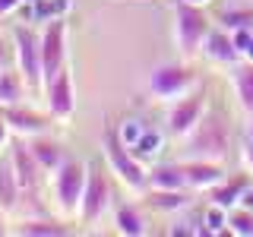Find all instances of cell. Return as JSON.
<instances>
[{
    "mask_svg": "<svg viewBox=\"0 0 253 237\" xmlns=\"http://www.w3.org/2000/svg\"><path fill=\"white\" fill-rule=\"evenodd\" d=\"M203 57L209 63H218V67H231V63L244 60L241 51H237L234 35L228 29H221V26H215L209 32V38H206V44H203Z\"/></svg>",
    "mask_w": 253,
    "mask_h": 237,
    "instance_id": "obj_15",
    "label": "cell"
},
{
    "mask_svg": "<svg viewBox=\"0 0 253 237\" xmlns=\"http://www.w3.org/2000/svg\"><path fill=\"white\" fill-rule=\"evenodd\" d=\"M85 180H89V161H83V158H67V161L51 174V199H54L57 215H63V218L79 215Z\"/></svg>",
    "mask_w": 253,
    "mask_h": 237,
    "instance_id": "obj_5",
    "label": "cell"
},
{
    "mask_svg": "<svg viewBox=\"0 0 253 237\" xmlns=\"http://www.w3.org/2000/svg\"><path fill=\"white\" fill-rule=\"evenodd\" d=\"M228 234H237V237H253V212L237 205V209L228 212Z\"/></svg>",
    "mask_w": 253,
    "mask_h": 237,
    "instance_id": "obj_25",
    "label": "cell"
},
{
    "mask_svg": "<svg viewBox=\"0 0 253 237\" xmlns=\"http://www.w3.org/2000/svg\"><path fill=\"white\" fill-rule=\"evenodd\" d=\"M215 26L228 29V32L250 29V26H253V6H228V10H221V16H218Z\"/></svg>",
    "mask_w": 253,
    "mask_h": 237,
    "instance_id": "obj_24",
    "label": "cell"
},
{
    "mask_svg": "<svg viewBox=\"0 0 253 237\" xmlns=\"http://www.w3.org/2000/svg\"><path fill=\"white\" fill-rule=\"evenodd\" d=\"M250 180H253V174L250 171H244V174H231V177H221L215 187L209 190V202H215V205H221V209H237L241 205V199H244V193H247V187H250Z\"/></svg>",
    "mask_w": 253,
    "mask_h": 237,
    "instance_id": "obj_16",
    "label": "cell"
},
{
    "mask_svg": "<svg viewBox=\"0 0 253 237\" xmlns=\"http://www.w3.org/2000/svg\"><path fill=\"white\" fill-rule=\"evenodd\" d=\"M162 146H165V136L158 130H149V126H142V133L130 142L133 155H136L139 161H146V164H152V158L162 152Z\"/></svg>",
    "mask_w": 253,
    "mask_h": 237,
    "instance_id": "obj_23",
    "label": "cell"
},
{
    "mask_svg": "<svg viewBox=\"0 0 253 237\" xmlns=\"http://www.w3.org/2000/svg\"><path fill=\"white\" fill-rule=\"evenodd\" d=\"M0 114L6 117V123L13 126L16 136L22 139H32V136H42V133L51 130V111H38L35 105H29V101H19V105H6L0 108Z\"/></svg>",
    "mask_w": 253,
    "mask_h": 237,
    "instance_id": "obj_11",
    "label": "cell"
},
{
    "mask_svg": "<svg viewBox=\"0 0 253 237\" xmlns=\"http://www.w3.org/2000/svg\"><path fill=\"white\" fill-rule=\"evenodd\" d=\"M22 3H26V0H0V19H3V16H10V13H16Z\"/></svg>",
    "mask_w": 253,
    "mask_h": 237,
    "instance_id": "obj_30",
    "label": "cell"
},
{
    "mask_svg": "<svg viewBox=\"0 0 253 237\" xmlns=\"http://www.w3.org/2000/svg\"><path fill=\"white\" fill-rule=\"evenodd\" d=\"M187 158H209V161H225L228 152L234 149V130L221 105H209L203 120L187 133L184 139Z\"/></svg>",
    "mask_w": 253,
    "mask_h": 237,
    "instance_id": "obj_1",
    "label": "cell"
},
{
    "mask_svg": "<svg viewBox=\"0 0 253 237\" xmlns=\"http://www.w3.org/2000/svg\"><path fill=\"white\" fill-rule=\"evenodd\" d=\"M29 149L35 152V158H38V164L47 171V174H54L60 168L63 161H67V149H63V142H57V139H51L47 133H42V136H32L29 139Z\"/></svg>",
    "mask_w": 253,
    "mask_h": 237,
    "instance_id": "obj_20",
    "label": "cell"
},
{
    "mask_svg": "<svg viewBox=\"0 0 253 237\" xmlns=\"http://www.w3.org/2000/svg\"><path fill=\"white\" fill-rule=\"evenodd\" d=\"M13 215H6V212H0V237L3 234H13V221H10Z\"/></svg>",
    "mask_w": 253,
    "mask_h": 237,
    "instance_id": "obj_31",
    "label": "cell"
},
{
    "mask_svg": "<svg viewBox=\"0 0 253 237\" xmlns=\"http://www.w3.org/2000/svg\"><path fill=\"white\" fill-rule=\"evenodd\" d=\"M244 139H250V142H253V117H250V123H247V133H244Z\"/></svg>",
    "mask_w": 253,
    "mask_h": 237,
    "instance_id": "obj_33",
    "label": "cell"
},
{
    "mask_svg": "<svg viewBox=\"0 0 253 237\" xmlns=\"http://www.w3.org/2000/svg\"><path fill=\"white\" fill-rule=\"evenodd\" d=\"M114 228L117 234H126V237H142L149 234V221L142 215V209L136 202H124L114 209Z\"/></svg>",
    "mask_w": 253,
    "mask_h": 237,
    "instance_id": "obj_21",
    "label": "cell"
},
{
    "mask_svg": "<svg viewBox=\"0 0 253 237\" xmlns=\"http://www.w3.org/2000/svg\"><path fill=\"white\" fill-rule=\"evenodd\" d=\"M42 101L44 108L51 111V117L57 123H70L76 114V89H73V67H63L51 82H44V92H42Z\"/></svg>",
    "mask_w": 253,
    "mask_h": 237,
    "instance_id": "obj_9",
    "label": "cell"
},
{
    "mask_svg": "<svg viewBox=\"0 0 253 237\" xmlns=\"http://www.w3.org/2000/svg\"><path fill=\"white\" fill-rule=\"evenodd\" d=\"M231 35H234V41H237L241 57L244 60H253V26L250 29H237V32H231Z\"/></svg>",
    "mask_w": 253,
    "mask_h": 237,
    "instance_id": "obj_26",
    "label": "cell"
},
{
    "mask_svg": "<svg viewBox=\"0 0 253 237\" xmlns=\"http://www.w3.org/2000/svg\"><path fill=\"white\" fill-rule=\"evenodd\" d=\"M101 155H105L111 174H114L130 193H146L149 190V164L139 161L133 155V149L124 142L121 130L114 123L105 126V136H101Z\"/></svg>",
    "mask_w": 253,
    "mask_h": 237,
    "instance_id": "obj_3",
    "label": "cell"
},
{
    "mask_svg": "<svg viewBox=\"0 0 253 237\" xmlns=\"http://www.w3.org/2000/svg\"><path fill=\"white\" fill-rule=\"evenodd\" d=\"M190 3H209V0H190Z\"/></svg>",
    "mask_w": 253,
    "mask_h": 237,
    "instance_id": "obj_34",
    "label": "cell"
},
{
    "mask_svg": "<svg viewBox=\"0 0 253 237\" xmlns=\"http://www.w3.org/2000/svg\"><path fill=\"white\" fill-rule=\"evenodd\" d=\"M16 237H70L76 225H67L63 215H26L13 225Z\"/></svg>",
    "mask_w": 253,
    "mask_h": 237,
    "instance_id": "obj_12",
    "label": "cell"
},
{
    "mask_svg": "<svg viewBox=\"0 0 253 237\" xmlns=\"http://www.w3.org/2000/svg\"><path fill=\"white\" fill-rule=\"evenodd\" d=\"M13 63H16V54H13V38L0 35V70L13 67Z\"/></svg>",
    "mask_w": 253,
    "mask_h": 237,
    "instance_id": "obj_27",
    "label": "cell"
},
{
    "mask_svg": "<svg viewBox=\"0 0 253 237\" xmlns=\"http://www.w3.org/2000/svg\"><path fill=\"white\" fill-rule=\"evenodd\" d=\"M16 139V133H13V126L6 123V117L0 114V152H3V149H10V142Z\"/></svg>",
    "mask_w": 253,
    "mask_h": 237,
    "instance_id": "obj_28",
    "label": "cell"
},
{
    "mask_svg": "<svg viewBox=\"0 0 253 237\" xmlns=\"http://www.w3.org/2000/svg\"><path fill=\"white\" fill-rule=\"evenodd\" d=\"M16 70L22 73L32 98H42L44 92V67H42V32H35L29 22H16L10 29Z\"/></svg>",
    "mask_w": 253,
    "mask_h": 237,
    "instance_id": "obj_4",
    "label": "cell"
},
{
    "mask_svg": "<svg viewBox=\"0 0 253 237\" xmlns=\"http://www.w3.org/2000/svg\"><path fill=\"white\" fill-rule=\"evenodd\" d=\"M171 35H174V47L177 57L193 60L203 54V44L209 38V32L215 29L212 16L203 10V3H190V0H174L171 3Z\"/></svg>",
    "mask_w": 253,
    "mask_h": 237,
    "instance_id": "obj_2",
    "label": "cell"
},
{
    "mask_svg": "<svg viewBox=\"0 0 253 237\" xmlns=\"http://www.w3.org/2000/svg\"><path fill=\"white\" fill-rule=\"evenodd\" d=\"M111 209V168L108 161L101 164V158L89 161V180H85V193L79 202V225H98Z\"/></svg>",
    "mask_w": 253,
    "mask_h": 237,
    "instance_id": "obj_7",
    "label": "cell"
},
{
    "mask_svg": "<svg viewBox=\"0 0 253 237\" xmlns=\"http://www.w3.org/2000/svg\"><path fill=\"white\" fill-rule=\"evenodd\" d=\"M244 209H250L253 212V180H250V187H247V193H244V199H241Z\"/></svg>",
    "mask_w": 253,
    "mask_h": 237,
    "instance_id": "obj_32",
    "label": "cell"
},
{
    "mask_svg": "<svg viewBox=\"0 0 253 237\" xmlns=\"http://www.w3.org/2000/svg\"><path fill=\"white\" fill-rule=\"evenodd\" d=\"M29 98H32L29 85H26V79H22V73L16 70V63L6 67V70H0V108L19 105V101H29Z\"/></svg>",
    "mask_w": 253,
    "mask_h": 237,
    "instance_id": "obj_22",
    "label": "cell"
},
{
    "mask_svg": "<svg viewBox=\"0 0 253 237\" xmlns=\"http://www.w3.org/2000/svg\"><path fill=\"white\" fill-rule=\"evenodd\" d=\"M149 187L152 190H190L180 161H152L149 164Z\"/></svg>",
    "mask_w": 253,
    "mask_h": 237,
    "instance_id": "obj_19",
    "label": "cell"
},
{
    "mask_svg": "<svg viewBox=\"0 0 253 237\" xmlns=\"http://www.w3.org/2000/svg\"><path fill=\"white\" fill-rule=\"evenodd\" d=\"M67 16L47 19L42 26V67H44V82L67 67Z\"/></svg>",
    "mask_w": 253,
    "mask_h": 237,
    "instance_id": "obj_10",
    "label": "cell"
},
{
    "mask_svg": "<svg viewBox=\"0 0 253 237\" xmlns=\"http://www.w3.org/2000/svg\"><path fill=\"white\" fill-rule=\"evenodd\" d=\"M142 202H146V209H152V212L174 215V212L193 209L196 193H193V190H152V187H149L146 193H142Z\"/></svg>",
    "mask_w": 253,
    "mask_h": 237,
    "instance_id": "obj_14",
    "label": "cell"
},
{
    "mask_svg": "<svg viewBox=\"0 0 253 237\" xmlns=\"http://www.w3.org/2000/svg\"><path fill=\"white\" fill-rule=\"evenodd\" d=\"M228 79H231V92L237 108L247 117H253V60H237L228 67Z\"/></svg>",
    "mask_w": 253,
    "mask_h": 237,
    "instance_id": "obj_17",
    "label": "cell"
},
{
    "mask_svg": "<svg viewBox=\"0 0 253 237\" xmlns=\"http://www.w3.org/2000/svg\"><path fill=\"white\" fill-rule=\"evenodd\" d=\"M184 174H187V187L193 193H209L212 187L225 177V161H209V158H184Z\"/></svg>",
    "mask_w": 253,
    "mask_h": 237,
    "instance_id": "obj_13",
    "label": "cell"
},
{
    "mask_svg": "<svg viewBox=\"0 0 253 237\" xmlns=\"http://www.w3.org/2000/svg\"><path fill=\"white\" fill-rule=\"evenodd\" d=\"M206 108H209V89H206V85H196L193 92L168 101V111H165V130H168L174 139H184L187 133L203 120Z\"/></svg>",
    "mask_w": 253,
    "mask_h": 237,
    "instance_id": "obj_8",
    "label": "cell"
},
{
    "mask_svg": "<svg viewBox=\"0 0 253 237\" xmlns=\"http://www.w3.org/2000/svg\"><path fill=\"white\" fill-rule=\"evenodd\" d=\"M241 161H244V171L253 174V142L250 139H244V146H241Z\"/></svg>",
    "mask_w": 253,
    "mask_h": 237,
    "instance_id": "obj_29",
    "label": "cell"
},
{
    "mask_svg": "<svg viewBox=\"0 0 253 237\" xmlns=\"http://www.w3.org/2000/svg\"><path fill=\"white\" fill-rule=\"evenodd\" d=\"M19 202H22L19 177H16V171H13L10 155H3V158H0V212H6V215H19Z\"/></svg>",
    "mask_w": 253,
    "mask_h": 237,
    "instance_id": "obj_18",
    "label": "cell"
},
{
    "mask_svg": "<svg viewBox=\"0 0 253 237\" xmlns=\"http://www.w3.org/2000/svg\"><path fill=\"white\" fill-rule=\"evenodd\" d=\"M196 85H200V76L193 73V67H190V60H168V63H158V67L149 73L146 79V89L152 95L155 101H174L180 98V95L193 92Z\"/></svg>",
    "mask_w": 253,
    "mask_h": 237,
    "instance_id": "obj_6",
    "label": "cell"
},
{
    "mask_svg": "<svg viewBox=\"0 0 253 237\" xmlns=\"http://www.w3.org/2000/svg\"><path fill=\"white\" fill-rule=\"evenodd\" d=\"M29 3H35V0H29Z\"/></svg>",
    "mask_w": 253,
    "mask_h": 237,
    "instance_id": "obj_35",
    "label": "cell"
}]
</instances>
